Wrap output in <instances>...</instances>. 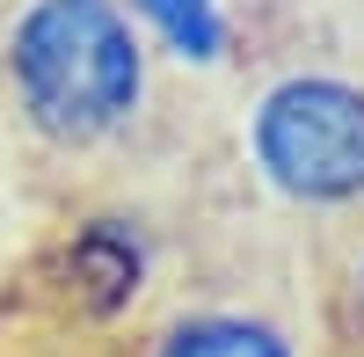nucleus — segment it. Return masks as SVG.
Segmentation results:
<instances>
[{
    "label": "nucleus",
    "mask_w": 364,
    "mask_h": 357,
    "mask_svg": "<svg viewBox=\"0 0 364 357\" xmlns=\"http://www.w3.org/2000/svg\"><path fill=\"white\" fill-rule=\"evenodd\" d=\"M146 277V248L124 219H87L66 248H58V292L73 314H117L132 307V292Z\"/></svg>",
    "instance_id": "nucleus-3"
},
{
    "label": "nucleus",
    "mask_w": 364,
    "mask_h": 357,
    "mask_svg": "<svg viewBox=\"0 0 364 357\" xmlns=\"http://www.w3.org/2000/svg\"><path fill=\"white\" fill-rule=\"evenodd\" d=\"M15 124L51 154H102L146 110V44L124 0H22L0 37Z\"/></svg>",
    "instance_id": "nucleus-1"
},
{
    "label": "nucleus",
    "mask_w": 364,
    "mask_h": 357,
    "mask_svg": "<svg viewBox=\"0 0 364 357\" xmlns=\"http://www.w3.org/2000/svg\"><path fill=\"white\" fill-rule=\"evenodd\" d=\"M139 357H299L291 329L248 307H182L161 329H146Z\"/></svg>",
    "instance_id": "nucleus-4"
},
{
    "label": "nucleus",
    "mask_w": 364,
    "mask_h": 357,
    "mask_svg": "<svg viewBox=\"0 0 364 357\" xmlns=\"http://www.w3.org/2000/svg\"><path fill=\"white\" fill-rule=\"evenodd\" d=\"M248 161L269 190L321 219H364V80L291 66L248 110Z\"/></svg>",
    "instance_id": "nucleus-2"
},
{
    "label": "nucleus",
    "mask_w": 364,
    "mask_h": 357,
    "mask_svg": "<svg viewBox=\"0 0 364 357\" xmlns=\"http://www.w3.org/2000/svg\"><path fill=\"white\" fill-rule=\"evenodd\" d=\"M321 299H328V329L350 357H364V219L336 226V248H328L321 270Z\"/></svg>",
    "instance_id": "nucleus-5"
},
{
    "label": "nucleus",
    "mask_w": 364,
    "mask_h": 357,
    "mask_svg": "<svg viewBox=\"0 0 364 357\" xmlns=\"http://www.w3.org/2000/svg\"><path fill=\"white\" fill-rule=\"evenodd\" d=\"M132 15L154 29L175 58L211 66V58L226 51V15H219V0H132Z\"/></svg>",
    "instance_id": "nucleus-6"
}]
</instances>
